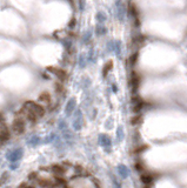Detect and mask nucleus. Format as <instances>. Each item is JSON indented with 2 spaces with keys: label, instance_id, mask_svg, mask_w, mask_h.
<instances>
[{
  "label": "nucleus",
  "instance_id": "1",
  "mask_svg": "<svg viewBox=\"0 0 187 188\" xmlns=\"http://www.w3.org/2000/svg\"><path fill=\"white\" fill-rule=\"evenodd\" d=\"M20 116L25 120H28L29 122H36L39 118H43L45 114V108L34 102V101H27L24 104L22 108L20 109Z\"/></svg>",
  "mask_w": 187,
  "mask_h": 188
},
{
  "label": "nucleus",
  "instance_id": "2",
  "mask_svg": "<svg viewBox=\"0 0 187 188\" xmlns=\"http://www.w3.org/2000/svg\"><path fill=\"white\" fill-rule=\"evenodd\" d=\"M25 127H26V125H25V120L19 115L17 116L13 122H12V132L13 134L15 135H20L25 132Z\"/></svg>",
  "mask_w": 187,
  "mask_h": 188
},
{
  "label": "nucleus",
  "instance_id": "3",
  "mask_svg": "<svg viewBox=\"0 0 187 188\" xmlns=\"http://www.w3.org/2000/svg\"><path fill=\"white\" fill-rule=\"evenodd\" d=\"M50 72H52L55 77H58L60 80H66L67 79V72L65 70H62V68H59V67H48L47 68Z\"/></svg>",
  "mask_w": 187,
  "mask_h": 188
},
{
  "label": "nucleus",
  "instance_id": "4",
  "mask_svg": "<svg viewBox=\"0 0 187 188\" xmlns=\"http://www.w3.org/2000/svg\"><path fill=\"white\" fill-rule=\"evenodd\" d=\"M37 182L41 188H52L54 186V181H52L51 179H46V178H38Z\"/></svg>",
  "mask_w": 187,
  "mask_h": 188
},
{
  "label": "nucleus",
  "instance_id": "5",
  "mask_svg": "<svg viewBox=\"0 0 187 188\" xmlns=\"http://www.w3.org/2000/svg\"><path fill=\"white\" fill-rule=\"evenodd\" d=\"M140 75L138 74V73H135V72H133L132 73V86H133V88L134 89H138V87H139V85H140Z\"/></svg>",
  "mask_w": 187,
  "mask_h": 188
},
{
  "label": "nucleus",
  "instance_id": "6",
  "mask_svg": "<svg viewBox=\"0 0 187 188\" xmlns=\"http://www.w3.org/2000/svg\"><path fill=\"white\" fill-rule=\"evenodd\" d=\"M39 100H40L41 102H44V104L48 105V104L51 102V95H50V94H48L47 92H44V93H41V94H40Z\"/></svg>",
  "mask_w": 187,
  "mask_h": 188
},
{
  "label": "nucleus",
  "instance_id": "7",
  "mask_svg": "<svg viewBox=\"0 0 187 188\" xmlns=\"http://www.w3.org/2000/svg\"><path fill=\"white\" fill-rule=\"evenodd\" d=\"M52 171H53L55 174H58V175H61V174L65 173V168L62 167V166H60V165H54V166H52Z\"/></svg>",
  "mask_w": 187,
  "mask_h": 188
},
{
  "label": "nucleus",
  "instance_id": "8",
  "mask_svg": "<svg viewBox=\"0 0 187 188\" xmlns=\"http://www.w3.org/2000/svg\"><path fill=\"white\" fill-rule=\"evenodd\" d=\"M141 181H142L145 185H151V182L153 181V178H152V175H151V174L145 173V174H142V175H141Z\"/></svg>",
  "mask_w": 187,
  "mask_h": 188
},
{
  "label": "nucleus",
  "instance_id": "9",
  "mask_svg": "<svg viewBox=\"0 0 187 188\" xmlns=\"http://www.w3.org/2000/svg\"><path fill=\"white\" fill-rule=\"evenodd\" d=\"M112 68H113V61L110 60V61H107V64L104 66V75H107L108 72H110Z\"/></svg>",
  "mask_w": 187,
  "mask_h": 188
},
{
  "label": "nucleus",
  "instance_id": "10",
  "mask_svg": "<svg viewBox=\"0 0 187 188\" xmlns=\"http://www.w3.org/2000/svg\"><path fill=\"white\" fill-rule=\"evenodd\" d=\"M141 121H142V116L141 115H134L132 118V120H131V122H132L133 126H137V125H139Z\"/></svg>",
  "mask_w": 187,
  "mask_h": 188
},
{
  "label": "nucleus",
  "instance_id": "11",
  "mask_svg": "<svg viewBox=\"0 0 187 188\" xmlns=\"http://www.w3.org/2000/svg\"><path fill=\"white\" fill-rule=\"evenodd\" d=\"M137 56H138V53H135V54H134V55H132V58H131V61L133 62V64H134L135 60H137Z\"/></svg>",
  "mask_w": 187,
  "mask_h": 188
},
{
  "label": "nucleus",
  "instance_id": "12",
  "mask_svg": "<svg viewBox=\"0 0 187 188\" xmlns=\"http://www.w3.org/2000/svg\"><path fill=\"white\" fill-rule=\"evenodd\" d=\"M144 188H151V186H149V185H146V186H145Z\"/></svg>",
  "mask_w": 187,
  "mask_h": 188
}]
</instances>
